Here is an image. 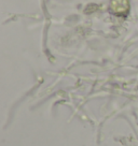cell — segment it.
<instances>
[{"label": "cell", "mask_w": 138, "mask_h": 146, "mask_svg": "<svg viewBox=\"0 0 138 146\" xmlns=\"http://www.w3.org/2000/svg\"><path fill=\"white\" fill-rule=\"evenodd\" d=\"M131 11L129 0H110L109 12L117 17L126 18Z\"/></svg>", "instance_id": "obj_1"}]
</instances>
